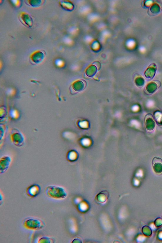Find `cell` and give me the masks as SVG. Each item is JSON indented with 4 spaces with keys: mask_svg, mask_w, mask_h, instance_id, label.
<instances>
[{
    "mask_svg": "<svg viewBox=\"0 0 162 243\" xmlns=\"http://www.w3.org/2000/svg\"><path fill=\"white\" fill-rule=\"evenodd\" d=\"M109 196V193L107 191H102L97 195L95 198V201L98 204L105 203L108 198Z\"/></svg>",
    "mask_w": 162,
    "mask_h": 243,
    "instance_id": "obj_10",
    "label": "cell"
},
{
    "mask_svg": "<svg viewBox=\"0 0 162 243\" xmlns=\"http://www.w3.org/2000/svg\"><path fill=\"white\" fill-rule=\"evenodd\" d=\"M97 70V67L95 65H92L90 66L87 68L86 71V73L87 76L92 77L96 74Z\"/></svg>",
    "mask_w": 162,
    "mask_h": 243,
    "instance_id": "obj_12",
    "label": "cell"
},
{
    "mask_svg": "<svg viewBox=\"0 0 162 243\" xmlns=\"http://www.w3.org/2000/svg\"><path fill=\"white\" fill-rule=\"evenodd\" d=\"M151 11L153 12V13L157 14L160 11V7L159 5L157 4H154L153 6H152L151 8Z\"/></svg>",
    "mask_w": 162,
    "mask_h": 243,
    "instance_id": "obj_20",
    "label": "cell"
},
{
    "mask_svg": "<svg viewBox=\"0 0 162 243\" xmlns=\"http://www.w3.org/2000/svg\"><path fill=\"white\" fill-rule=\"evenodd\" d=\"M55 242L54 239L48 237H43L39 239V243H54Z\"/></svg>",
    "mask_w": 162,
    "mask_h": 243,
    "instance_id": "obj_16",
    "label": "cell"
},
{
    "mask_svg": "<svg viewBox=\"0 0 162 243\" xmlns=\"http://www.w3.org/2000/svg\"><path fill=\"white\" fill-rule=\"evenodd\" d=\"M19 19L22 22L28 27L31 28L33 26V19L31 16L26 12H21L19 15Z\"/></svg>",
    "mask_w": 162,
    "mask_h": 243,
    "instance_id": "obj_7",
    "label": "cell"
},
{
    "mask_svg": "<svg viewBox=\"0 0 162 243\" xmlns=\"http://www.w3.org/2000/svg\"><path fill=\"white\" fill-rule=\"evenodd\" d=\"M10 136L12 143L18 147H21L24 144V139L22 134L18 129H13L10 132Z\"/></svg>",
    "mask_w": 162,
    "mask_h": 243,
    "instance_id": "obj_3",
    "label": "cell"
},
{
    "mask_svg": "<svg viewBox=\"0 0 162 243\" xmlns=\"http://www.w3.org/2000/svg\"><path fill=\"white\" fill-rule=\"evenodd\" d=\"M76 152L72 150L69 151L66 154V158L69 162H73L75 160L76 156Z\"/></svg>",
    "mask_w": 162,
    "mask_h": 243,
    "instance_id": "obj_17",
    "label": "cell"
},
{
    "mask_svg": "<svg viewBox=\"0 0 162 243\" xmlns=\"http://www.w3.org/2000/svg\"><path fill=\"white\" fill-rule=\"evenodd\" d=\"M86 86V82L84 80L75 82L71 86L70 90L72 94H76L83 90Z\"/></svg>",
    "mask_w": 162,
    "mask_h": 243,
    "instance_id": "obj_4",
    "label": "cell"
},
{
    "mask_svg": "<svg viewBox=\"0 0 162 243\" xmlns=\"http://www.w3.org/2000/svg\"><path fill=\"white\" fill-rule=\"evenodd\" d=\"M10 115L12 119H16L18 118L19 114L18 111L15 110H11L10 112Z\"/></svg>",
    "mask_w": 162,
    "mask_h": 243,
    "instance_id": "obj_21",
    "label": "cell"
},
{
    "mask_svg": "<svg viewBox=\"0 0 162 243\" xmlns=\"http://www.w3.org/2000/svg\"><path fill=\"white\" fill-rule=\"evenodd\" d=\"M56 65L59 67H61L64 65V62L63 61L60 59H57L55 61Z\"/></svg>",
    "mask_w": 162,
    "mask_h": 243,
    "instance_id": "obj_22",
    "label": "cell"
},
{
    "mask_svg": "<svg viewBox=\"0 0 162 243\" xmlns=\"http://www.w3.org/2000/svg\"><path fill=\"white\" fill-rule=\"evenodd\" d=\"M11 1L16 7H20L21 5V3L19 1Z\"/></svg>",
    "mask_w": 162,
    "mask_h": 243,
    "instance_id": "obj_23",
    "label": "cell"
},
{
    "mask_svg": "<svg viewBox=\"0 0 162 243\" xmlns=\"http://www.w3.org/2000/svg\"><path fill=\"white\" fill-rule=\"evenodd\" d=\"M145 126L146 129L149 131L153 130L155 128V123L153 119L148 118L145 122Z\"/></svg>",
    "mask_w": 162,
    "mask_h": 243,
    "instance_id": "obj_13",
    "label": "cell"
},
{
    "mask_svg": "<svg viewBox=\"0 0 162 243\" xmlns=\"http://www.w3.org/2000/svg\"><path fill=\"white\" fill-rule=\"evenodd\" d=\"M11 162V157L6 156L2 157L0 160V174L6 172L10 166Z\"/></svg>",
    "mask_w": 162,
    "mask_h": 243,
    "instance_id": "obj_6",
    "label": "cell"
},
{
    "mask_svg": "<svg viewBox=\"0 0 162 243\" xmlns=\"http://www.w3.org/2000/svg\"><path fill=\"white\" fill-rule=\"evenodd\" d=\"M60 5L64 8L67 10H71L73 8V4L68 1H61L59 2Z\"/></svg>",
    "mask_w": 162,
    "mask_h": 243,
    "instance_id": "obj_15",
    "label": "cell"
},
{
    "mask_svg": "<svg viewBox=\"0 0 162 243\" xmlns=\"http://www.w3.org/2000/svg\"><path fill=\"white\" fill-rule=\"evenodd\" d=\"M45 194L50 198L56 199H65L67 196V193L63 187L50 185L46 188Z\"/></svg>",
    "mask_w": 162,
    "mask_h": 243,
    "instance_id": "obj_1",
    "label": "cell"
},
{
    "mask_svg": "<svg viewBox=\"0 0 162 243\" xmlns=\"http://www.w3.org/2000/svg\"><path fill=\"white\" fill-rule=\"evenodd\" d=\"M41 191V187L38 184H33L27 189L26 193L27 195L31 198L36 197L39 195Z\"/></svg>",
    "mask_w": 162,
    "mask_h": 243,
    "instance_id": "obj_5",
    "label": "cell"
},
{
    "mask_svg": "<svg viewBox=\"0 0 162 243\" xmlns=\"http://www.w3.org/2000/svg\"><path fill=\"white\" fill-rule=\"evenodd\" d=\"M159 123L160 124L162 125V116H161V118L160 119Z\"/></svg>",
    "mask_w": 162,
    "mask_h": 243,
    "instance_id": "obj_24",
    "label": "cell"
},
{
    "mask_svg": "<svg viewBox=\"0 0 162 243\" xmlns=\"http://www.w3.org/2000/svg\"><path fill=\"white\" fill-rule=\"evenodd\" d=\"M22 224L26 229L34 231L42 229L45 226L42 220L34 217H26L23 221Z\"/></svg>",
    "mask_w": 162,
    "mask_h": 243,
    "instance_id": "obj_2",
    "label": "cell"
},
{
    "mask_svg": "<svg viewBox=\"0 0 162 243\" xmlns=\"http://www.w3.org/2000/svg\"><path fill=\"white\" fill-rule=\"evenodd\" d=\"M156 66L155 64L149 67L144 73L145 77L148 79H152L154 77L156 72Z\"/></svg>",
    "mask_w": 162,
    "mask_h": 243,
    "instance_id": "obj_11",
    "label": "cell"
},
{
    "mask_svg": "<svg viewBox=\"0 0 162 243\" xmlns=\"http://www.w3.org/2000/svg\"><path fill=\"white\" fill-rule=\"evenodd\" d=\"M44 54L40 51H37L33 53L30 56L31 59L34 63L38 64L43 61Z\"/></svg>",
    "mask_w": 162,
    "mask_h": 243,
    "instance_id": "obj_9",
    "label": "cell"
},
{
    "mask_svg": "<svg viewBox=\"0 0 162 243\" xmlns=\"http://www.w3.org/2000/svg\"><path fill=\"white\" fill-rule=\"evenodd\" d=\"M44 1L41 0H29L28 1V3L33 7L39 6L42 5Z\"/></svg>",
    "mask_w": 162,
    "mask_h": 243,
    "instance_id": "obj_18",
    "label": "cell"
},
{
    "mask_svg": "<svg viewBox=\"0 0 162 243\" xmlns=\"http://www.w3.org/2000/svg\"><path fill=\"white\" fill-rule=\"evenodd\" d=\"M158 85L155 82H151L148 84L146 86V90L148 93L152 94L157 90Z\"/></svg>",
    "mask_w": 162,
    "mask_h": 243,
    "instance_id": "obj_14",
    "label": "cell"
},
{
    "mask_svg": "<svg viewBox=\"0 0 162 243\" xmlns=\"http://www.w3.org/2000/svg\"><path fill=\"white\" fill-rule=\"evenodd\" d=\"M135 83L137 86H142L144 84V79L142 77H138L135 79Z\"/></svg>",
    "mask_w": 162,
    "mask_h": 243,
    "instance_id": "obj_19",
    "label": "cell"
},
{
    "mask_svg": "<svg viewBox=\"0 0 162 243\" xmlns=\"http://www.w3.org/2000/svg\"><path fill=\"white\" fill-rule=\"evenodd\" d=\"M152 164L155 173L158 174L162 173V160L161 159L156 157H154L153 159Z\"/></svg>",
    "mask_w": 162,
    "mask_h": 243,
    "instance_id": "obj_8",
    "label": "cell"
}]
</instances>
